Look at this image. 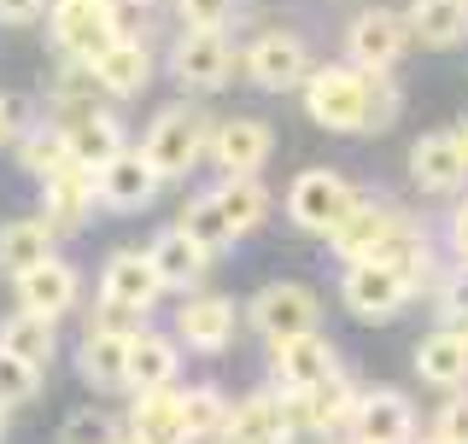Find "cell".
Here are the masks:
<instances>
[{"instance_id":"obj_35","label":"cell","mask_w":468,"mask_h":444,"mask_svg":"<svg viewBox=\"0 0 468 444\" xmlns=\"http://www.w3.org/2000/svg\"><path fill=\"white\" fill-rule=\"evenodd\" d=\"M94 65H70V58H58L53 82H48V100L53 106H70V111H88L94 106Z\"/></svg>"},{"instance_id":"obj_46","label":"cell","mask_w":468,"mask_h":444,"mask_svg":"<svg viewBox=\"0 0 468 444\" xmlns=\"http://www.w3.org/2000/svg\"><path fill=\"white\" fill-rule=\"evenodd\" d=\"M410 444H445V439H439V433H421V439H410Z\"/></svg>"},{"instance_id":"obj_36","label":"cell","mask_w":468,"mask_h":444,"mask_svg":"<svg viewBox=\"0 0 468 444\" xmlns=\"http://www.w3.org/2000/svg\"><path fill=\"white\" fill-rule=\"evenodd\" d=\"M36 392H41V368H29L24 357L0 351V409H12V404H29Z\"/></svg>"},{"instance_id":"obj_10","label":"cell","mask_w":468,"mask_h":444,"mask_svg":"<svg viewBox=\"0 0 468 444\" xmlns=\"http://www.w3.org/2000/svg\"><path fill=\"white\" fill-rule=\"evenodd\" d=\"M275 153V135L263 117H229V123L211 129V141H205V158H211L223 175H258L270 164Z\"/></svg>"},{"instance_id":"obj_31","label":"cell","mask_w":468,"mask_h":444,"mask_svg":"<svg viewBox=\"0 0 468 444\" xmlns=\"http://www.w3.org/2000/svg\"><path fill=\"white\" fill-rule=\"evenodd\" d=\"M123 357H129V339H123V333H100V328H88L82 351H77V368H82L88 386L123 392Z\"/></svg>"},{"instance_id":"obj_13","label":"cell","mask_w":468,"mask_h":444,"mask_svg":"<svg viewBox=\"0 0 468 444\" xmlns=\"http://www.w3.org/2000/svg\"><path fill=\"white\" fill-rule=\"evenodd\" d=\"M77 292H82V275L70 270L65 258H53L48 263H36V270H24L18 280H12V299H18V310H29V316H48L58 322L70 304H77Z\"/></svg>"},{"instance_id":"obj_2","label":"cell","mask_w":468,"mask_h":444,"mask_svg":"<svg viewBox=\"0 0 468 444\" xmlns=\"http://www.w3.org/2000/svg\"><path fill=\"white\" fill-rule=\"evenodd\" d=\"M48 36H53L58 58H70V65H94L117 36H129V29H123V18H117V6H94V0H53V6H48Z\"/></svg>"},{"instance_id":"obj_29","label":"cell","mask_w":468,"mask_h":444,"mask_svg":"<svg viewBox=\"0 0 468 444\" xmlns=\"http://www.w3.org/2000/svg\"><path fill=\"white\" fill-rule=\"evenodd\" d=\"M211 199H217V211L229 217L234 240H240V234H252L258 222L270 217V187H263L258 175H223V187H211Z\"/></svg>"},{"instance_id":"obj_18","label":"cell","mask_w":468,"mask_h":444,"mask_svg":"<svg viewBox=\"0 0 468 444\" xmlns=\"http://www.w3.org/2000/svg\"><path fill=\"white\" fill-rule=\"evenodd\" d=\"M234 328H240V316H234V304L223 292H199V299H187L176 310V339H187V351H199V357L229 351Z\"/></svg>"},{"instance_id":"obj_41","label":"cell","mask_w":468,"mask_h":444,"mask_svg":"<svg viewBox=\"0 0 468 444\" xmlns=\"http://www.w3.org/2000/svg\"><path fill=\"white\" fill-rule=\"evenodd\" d=\"M445 328H463L468 333V270H457L445 280Z\"/></svg>"},{"instance_id":"obj_37","label":"cell","mask_w":468,"mask_h":444,"mask_svg":"<svg viewBox=\"0 0 468 444\" xmlns=\"http://www.w3.org/2000/svg\"><path fill=\"white\" fill-rule=\"evenodd\" d=\"M176 12L187 29H229L240 18V0H176Z\"/></svg>"},{"instance_id":"obj_26","label":"cell","mask_w":468,"mask_h":444,"mask_svg":"<svg viewBox=\"0 0 468 444\" xmlns=\"http://www.w3.org/2000/svg\"><path fill=\"white\" fill-rule=\"evenodd\" d=\"M129 444H187L176 386L170 392H141L135 404H129Z\"/></svg>"},{"instance_id":"obj_4","label":"cell","mask_w":468,"mask_h":444,"mask_svg":"<svg viewBox=\"0 0 468 444\" xmlns=\"http://www.w3.org/2000/svg\"><path fill=\"white\" fill-rule=\"evenodd\" d=\"M357 199L363 194L346 182L340 170H299L292 187H287V217L299 222L304 234H322V240H328V234L357 211Z\"/></svg>"},{"instance_id":"obj_49","label":"cell","mask_w":468,"mask_h":444,"mask_svg":"<svg viewBox=\"0 0 468 444\" xmlns=\"http://www.w3.org/2000/svg\"><path fill=\"white\" fill-rule=\"evenodd\" d=\"M106 444H129V439H106Z\"/></svg>"},{"instance_id":"obj_47","label":"cell","mask_w":468,"mask_h":444,"mask_svg":"<svg viewBox=\"0 0 468 444\" xmlns=\"http://www.w3.org/2000/svg\"><path fill=\"white\" fill-rule=\"evenodd\" d=\"M0 439H6V409H0Z\"/></svg>"},{"instance_id":"obj_23","label":"cell","mask_w":468,"mask_h":444,"mask_svg":"<svg viewBox=\"0 0 468 444\" xmlns=\"http://www.w3.org/2000/svg\"><path fill=\"white\" fill-rule=\"evenodd\" d=\"M416 375H421V386H439V392L468 386V333H463V328H433V333H421V345H416Z\"/></svg>"},{"instance_id":"obj_22","label":"cell","mask_w":468,"mask_h":444,"mask_svg":"<svg viewBox=\"0 0 468 444\" xmlns=\"http://www.w3.org/2000/svg\"><path fill=\"white\" fill-rule=\"evenodd\" d=\"M65 129V146H70V164H82V170H106L117 153H123V123H117L112 111H100V106H88V111H70V123H58Z\"/></svg>"},{"instance_id":"obj_40","label":"cell","mask_w":468,"mask_h":444,"mask_svg":"<svg viewBox=\"0 0 468 444\" xmlns=\"http://www.w3.org/2000/svg\"><path fill=\"white\" fill-rule=\"evenodd\" d=\"M112 439V421L94 416V409H77V416H65V433H58V444H106Z\"/></svg>"},{"instance_id":"obj_50","label":"cell","mask_w":468,"mask_h":444,"mask_svg":"<svg viewBox=\"0 0 468 444\" xmlns=\"http://www.w3.org/2000/svg\"><path fill=\"white\" fill-rule=\"evenodd\" d=\"M340 444H357V439H340Z\"/></svg>"},{"instance_id":"obj_8","label":"cell","mask_w":468,"mask_h":444,"mask_svg":"<svg viewBox=\"0 0 468 444\" xmlns=\"http://www.w3.org/2000/svg\"><path fill=\"white\" fill-rule=\"evenodd\" d=\"M404 48H410V24H404V12H392V6H363L346 29L351 65L369 70V77H392V65L404 58Z\"/></svg>"},{"instance_id":"obj_30","label":"cell","mask_w":468,"mask_h":444,"mask_svg":"<svg viewBox=\"0 0 468 444\" xmlns=\"http://www.w3.org/2000/svg\"><path fill=\"white\" fill-rule=\"evenodd\" d=\"M0 351H12V357H24L29 368H48L53 351H58V333L48 316H29V310H12L6 322H0Z\"/></svg>"},{"instance_id":"obj_6","label":"cell","mask_w":468,"mask_h":444,"mask_svg":"<svg viewBox=\"0 0 468 444\" xmlns=\"http://www.w3.org/2000/svg\"><path fill=\"white\" fill-rule=\"evenodd\" d=\"M234 65H240V53H234V41L223 29H182V41H176V53H170V70L187 94H217V88H229Z\"/></svg>"},{"instance_id":"obj_39","label":"cell","mask_w":468,"mask_h":444,"mask_svg":"<svg viewBox=\"0 0 468 444\" xmlns=\"http://www.w3.org/2000/svg\"><path fill=\"white\" fill-rule=\"evenodd\" d=\"M433 433L445 444H468V392H451L445 409L433 416Z\"/></svg>"},{"instance_id":"obj_48","label":"cell","mask_w":468,"mask_h":444,"mask_svg":"<svg viewBox=\"0 0 468 444\" xmlns=\"http://www.w3.org/2000/svg\"><path fill=\"white\" fill-rule=\"evenodd\" d=\"M94 6H117V0H94Z\"/></svg>"},{"instance_id":"obj_11","label":"cell","mask_w":468,"mask_h":444,"mask_svg":"<svg viewBox=\"0 0 468 444\" xmlns=\"http://www.w3.org/2000/svg\"><path fill=\"white\" fill-rule=\"evenodd\" d=\"M158 299H165V287H158V275H153V258L135 251V246H129V251H112L106 270H100V304L146 316Z\"/></svg>"},{"instance_id":"obj_38","label":"cell","mask_w":468,"mask_h":444,"mask_svg":"<svg viewBox=\"0 0 468 444\" xmlns=\"http://www.w3.org/2000/svg\"><path fill=\"white\" fill-rule=\"evenodd\" d=\"M399 106H404L399 82H392V77H375V88H369V123H363V135H380V129H392Z\"/></svg>"},{"instance_id":"obj_45","label":"cell","mask_w":468,"mask_h":444,"mask_svg":"<svg viewBox=\"0 0 468 444\" xmlns=\"http://www.w3.org/2000/svg\"><path fill=\"white\" fill-rule=\"evenodd\" d=\"M451 141H457V146H463V158H468V117H463L457 129H451Z\"/></svg>"},{"instance_id":"obj_17","label":"cell","mask_w":468,"mask_h":444,"mask_svg":"<svg viewBox=\"0 0 468 444\" xmlns=\"http://www.w3.org/2000/svg\"><path fill=\"white\" fill-rule=\"evenodd\" d=\"M410 175H416L421 194H439V199L463 194V187H468V158H463V146L451 141V129L421 135L416 146H410Z\"/></svg>"},{"instance_id":"obj_21","label":"cell","mask_w":468,"mask_h":444,"mask_svg":"<svg viewBox=\"0 0 468 444\" xmlns=\"http://www.w3.org/2000/svg\"><path fill=\"white\" fill-rule=\"evenodd\" d=\"M94 170H82V164H70V170H58L53 182H41V222H48L53 234H77L88 217H94Z\"/></svg>"},{"instance_id":"obj_24","label":"cell","mask_w":468,"mask_h":444,"mask_svg":"<svg viewBox=\"0 0 468 444\" xmlns=\"http://www.w3.org/2000/svg\"><path fill=\"white\" fill-rule=\"evenodd\" d=\"M94 82L106 88L112 100H135L146 82H153V53H146L141 36H117L106 53L94 58Z\"/></svg>"},{"instance_id":"obj_43","label":"cell","mask_w":468,"mask_h":444,"mask_svg":"<svg viewBox=\"0 0 468 444\" xmlns=\"http://www.w3.org/2000/svg\"><path fill=\"white\" fill-rule=\"evenodd\" d=\"M445 234H451V251H457V270H468V199L457 205V211H451Z\"/></svg>"},{"instance_id":"obj_32","label":"cell","mask_w":468,"mask_h":444,"mask_svg":"<svg viewBox=\"0 0 468 444\" xmlns=\"http://www.w3.org/2000/svg\"><path fill=\"white\" fill-rule=\"evenodd\" d=\"M176 404H182L187 444H211V439L229 433V409H234V404H229L217 386H187V392H176Z\"/></svg>"},{"instance_id":"obj_28","label":"cell","mask_w":468,"mask_h":444,"mask_svg":"<svg viewBox=\"0 0 468 444\" xmlns=\"http://www.w3.org/2000/svg\"><path fill=\"white\" fill-rule=\"evenodd\" d=\"M404 24L421 48H463L468 41V0H410Z\"/></svg>"},{"instance_id":"obj_15","label":"cell","mask_w":468,"mask_h":444,"mask_svg":"<svg viewBox=\"0 0 468 444\" xmlns=\"http://www.w3.org/2000/svg\"><path fill=\"white\" fill-rule=\"evenodd\" d=\"M346 433L357 444H410L416 439V409H410L404 392H357Z\"/></svg>"},{"instance_id":"obj_25","label":"cell","mask_w":468,"mask_h":444,"mask_svg":"<svg viewBox=\"0 0 468 444\" xmlns=\"http://www.w3.org/2000/svg\"><path fill=\"white\" fill-rule=\"evenodd\" d=\"M146 258H153V275H158V287H165V292L199 287V280H205V270H211V251H199V246L182 234V228H165V234H153Z\"/></svg>"},{"instance_id":"obj_44","label":"cell","mask_w":468,"mask_h":444,"mask_svg":"<svg viewBox=\"0 0 468 444\" xmlns=\"http://www.w3.org/2000/svg\"><path fill=\"white\" fill-rule=\"evenodd\" d=\"M12 141H18V100L0 94V146H12Z\"/></svg>"},{"instance_id":"obj_33","label":"cell","mask_w":468,"mask_h":444,"mask_svg":"<svg viewBox=\"0 0 468 444\" xmlns=\"http://www.w3.org/2000/svg\"><path fill=\"white\" fill-rule=\"evenodd\" d=\"M18 164L36 175V182H53L58 170H70L65 129H58V123H53V129H48V123H41V129H24V135H18Z\"/></svg>"},{"instance_id":"obj_5","label":"cell","mask_w":468,"mask_h":444,"mask_svg":"<svg viewBox=\"0 0 468 444\" xmlns=\"http://www.w3.org/2000/svg\"><path fill=\"white\" fill-rule=\"evenodd\" d=\"M410 299H416V280L399 263H346L340 275V304L357 322H392Z\"/></svg>"},{"instance_id":"obj_20","label":"cell","mask_w":468,"mask_h":444,"mask_svg":"<svg viewBox=\"0 0 468 444\" xmlns=\"http://www.w3.org/2000/svg\"><path fill=\"white\" fill-rule=\"evenodd\" d=\"M351 409H357V386L346 375H334L316 392H287L292 433H340V427H351Z\"/></svg>"},{"instance_id":"obj_16","label":"cell","mask_w":468,"mask_h":444,"mask_svg":"<svg viewBox=\"0 0 468 444\" xmlns=\"http://www.w3.org/2000/svg\"><path fill=\"white\" fill-rule=\"evenodd\" d=\"M229 444H292V416H287V392H252L229 409Z\"/></svg>"},{"instance_id":"obj_3","label":"cell","mask_w":468,"mask_h":444,"mask_svg":"<svg viewBox=\"0 0 468 444\" xmlns=\"http://www.w3.org/2000/svg\"><path fill=\"white\" fill-rule=\"evenodd\" d=\"M205 141H211V123L194 106H165L153 117V129H146L141 153L158 170V182H176V175H187L205 158Z\"/></svg>"},{"instance_id":"obj_34","label":"cell","mask_w":468,"mask_h":444,"mask_svg":"<svg viewBox=\"0 0 468 444\" xmlns=\"http://www.w3.org/2000/svg\"><path fill=\"white\" fill-rule=\"evenodd\" d=\"M176 228H182V234H187V240H194L199 251H211V258H217V251H229V246H234V228H229V217L217 211V199H211V194H199L194 205H187Z\"/></svg>"},{"instance_id":"obj_7","label":"cell","mask_w":468,"mask_h":444,"mask_svg":"<svg viewBox=\"0 0 468 444\" xmlns=\"http://www.w3.org/2000/svg\"><path fill=\"white\" fill-rule=\"evenodd\" d=\"M240 70L263 94H287V88H304V77H311L316 65H311V48H304L292 29H263L252 48L240 53Z\"/></svg>"},{"instance_id":"obj_27","label":"cell","mask_w":468,"mask_h":444,"mask_svg":"<svg viewBox=\"0 0 468 444\" xmlns=\"http://www.w3.org/2000/svg\"><path fill=\"white\" fill-rule=\"evenodd\" d=\"M53 240H58V234H53L41 217H12V222H0V275L18 280L24 270L48 263V258H53Z\"/></svg>"},{"instance_id":"obj_9","label":"cell","mask_w":468,"mask_h":444,"mask_svg":"<svg viewBox=\"0 0 468 444\" xmlns=\"http://www.w3.org/2000/svg\"><path fill=\"white\" fill-rule=\"evenodd\" d=\"M316 292L299 287V280H270V287L252 299V310H246V322L270 339V345H282V339H299V333H316Z\"/></svg>"},{"instance_id":"obj_19","label":"cell","mask_w":468,"mask_h":444,"mask_svg":"<svg viewBox=\"0 0 468 444\" xmlns=\"http://www.w3.org/2000/svg\"><path fill=\"white\" fill-rule=\"evenodd\" d=\"M176 368H182V345L153 328H141L129 339V357H123V392H170L176 386Z\"/></svg>"},{"instance_id":"obj_42","label":"cell","mask_w":468,"mask_h":444,"mask_svg":"<svg viewBox=\"0 0 468 444\" xmlns=\"http://www.w3.org/2000/svg\"><path fill=\"white\" fill-rule=\"evenodd\" d=\"M48 6L53 0H0V24H36L48 18Z\"/></svg>"},{"instance_id":"obj_1","label":"cell","mask_w":468,"mask_h":444,"mask_svg":"<svg viewBox=\"0 0 468 444\" xmlns=\"http://www.w3.org/2000/svg\"><path fill=\"white\" fill-rule=\"evenodd\" d=\"M369 88H375V77L357 65H316L304 77V111H311L316 129L363 135V123H369Z\"/></svg>"},{"instance_id":"obj_12","label":"cell","mask_w":468,"mask_h":444,"mask_svg":"<svg viewBox=\"0 0 468 444\" xmlns=\"http://www.w3.org/2000/svg\"><path fill=\"white\" fill-rule=\"evenodd\" d=\"M270 363H275L282 392H316V386H328V380L340 375V357H334V345L322 333H299V339L270 345Z\"/></svg>"},{"instance_id":"obj_14","label":"cell","mask_w":468,"mask_h":444,"mask_svg":"<svg viewBox=\"0 0 468 444\" xmlns=\"http://www.w3.org/2000/svg\"><path fill=\"white\" fill-rule=\"evenodd\" d=\"M158 187L165 182L146 164L141 146H123L106 170H94V194H100V205H112V211H146V205L158 199Z\"/></svg>"}]
</instances>
